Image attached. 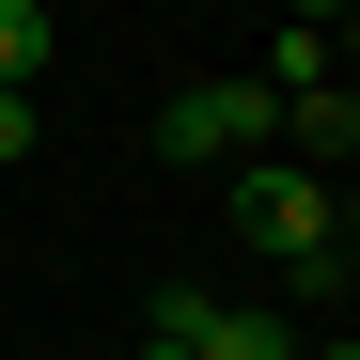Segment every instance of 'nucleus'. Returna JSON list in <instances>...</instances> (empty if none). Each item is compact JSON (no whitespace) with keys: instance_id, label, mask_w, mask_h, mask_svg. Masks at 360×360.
<instances>
[{"instance_id":"f257e3e1","label":"nucleus","mask_w":360,"mask_h":360,"mask_svg":"<svg viewBox=\"0 0 360 360\" xmlns=\"http://www.w3.org/2000/svg\"><path fill=\"white\" fill-rule=\"evenodd\" d=\"M235 235L297 282V297H345L360 266L329 251V172H297V157H235Z\"/></svg>"},{"instance_id":"f03ea898","label":"nucleus","mask_w":360,"mask_h":360,"mask_svg":"<svg viewBox=\"0 0 360 360\" xmlns=\"http://www.w3.org/2000/svg\"><path fill=\"white\" fill-rule=\"evenodd\" d=\"M266 141H282V94L266 79H188V94L157 110V157L172 172H235V157H266Z\"/></svg>"},{"instance_id":"7ed1b4c3","label":"nucleus","mask_w":360,"mask_h":360,"mask_svg":"<svg viewBox=\"0 0 360 360\" xmlns=\"http://www.w3.org/2000/svg\"><path fill=\"white\" fill-rule=\"evenodd\" d=\"M157 329L204 360H297V314H235V297H157Z\"/></svg>"},{"instance_id":"20e7f679","label":"nucleus","mask_w":360,"mask_h":360,"mask_svg":"<svg viewBox=\"0 0 360 360\" xmlns=\"http://www.w3.org/2000/svg\"><path fill=\"white\" fill-rule=\"evenodd\" d=\"M282 126H297V172H360V79H314V94H282Z\"/></svg>"},{"instance_id":"39448f33","label":"nucleus","mask_w":360,"mask_h":360,"mask_svg":"<svg viewBox=\"0 0 360 360\" xmlns=\"http://www.w3.org/2000/svg\"><path fill=\"white\" fill-rule=\"evenodd\" d=\"M32 63H47V0H0V94H32Z\"/></svg>"},{"instance_id":"423d86ee","label":"nucleus","mask_w":360,"mask_h":360,"mask_svg":"<svg viewBox=\"0 0 360 360\" xmlns=\"http://www.w3.org/2000/svg\"><path fill=\"white\" fill-rule=\"evenodd\" d=\"M329 251L360 266V172H345V188H329Z\"/></svg>"},{"instance_id":"0eeeda50","label":"nucleus","mask_w":360,"mask_h":360,"mask_svg":"<svg viewBox=\"0 0 360 360\" xmlns=\"http://www.w3.org/2000/svg\"><path fill=\"white\" fill-rule=\"evenodd\" d=\"M0 157H32V94H0Z\"/></svg>"},{"instance_id":"6e6552de","label":"nucleus","mask_w":360,"mask_h":360,"mask_svg":"<svg viewBox=\"0 0 360 360\" xmlns=\"http://www.w3.org/2000/svg\"><path fill=\"white\" fill-rule=\"evenodd\" d=\"M282 16H297V32H329V16H360V0H282Z\"/></svg>"},{"instance_id":"1a4fd4ad","label":"nucleus","mask_w":360,"mask_h":360,"mask_svg":"<svg viewBox=\"0 0 360 360\" xmlns=\"http://www.w3.org/2000/svg\"><path fill=\"white\" fill-rule=\"evenodd\" d=\"M141 360H204V345H172V329H141Z\"/></svg>"},{"instance_id":"9d476101","label":"nucleus","mask_w":360,"mask_h":360,"mask_svg":"<svg viewBox=\"0 0 360 360\" xmlns=\"http://www.w3.org/2000/svg\"><path fill=\"white\" fill-rule=\"evenodd\" d=\"M297 360H360V345H297Z\"/></svg>"}]
</instances>
